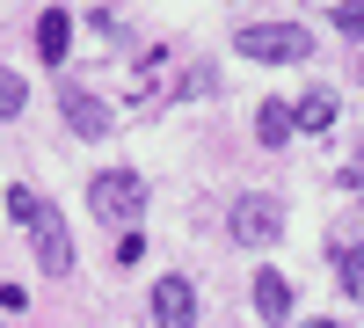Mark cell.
Segmentation results:
<instances>
[{
  "instance_id": "6da1fadb",
  "label": "cell",
  "mask_w": 364,
  "mask_h": 328,
  "mask_svg": "<svg viewBox=\"0 0 364 328\" xmlns=\"http://www.w3.org/2000/svg\"><path fill=\"white\" fill-rule=\"evenodd\" d=\"M240 58H255V66H299V58H314V37L291 22H248L240 29Z\"/></svg>"
},
{
  "instance_id": "7a4b0ae2",
  "label": "cell",
  "mask_w": 364,
  "mask_h": 328,
  "mask_svg": "<svg viewBox=\"0 0 364 328\" xmlns=\"http://www.w3.org/2000/svg\"><path fill=\"white\" fill-rule=\"evenodd\" d=\"M139 204H146V183H139L132 168H109V175H95V183H87V212L109 219V226L139 219Z\"/></svg>"
},
{
  "instance_id": "3957f363",
  "label": "cell",
  "mask_w": 364,
  "mask_h": 328,
  "mask_svg": "<svg viewBox=\"0 0 364 328\" xmlns=\"http://www.w3.org/2000/svg\"><path fill=\"white\" fill-rule=\"evenodd\" d=\"M226 233L240 248H269L284 233V212H277V197H240L233 212H226Z\"/></svg>"
},
{
  "instance_id": "277c9868",
  "label": "cell",
  "mask_w": 364,
  "mask_h": 328,
  "mask_svg": "<svg viewBox=\"0 0 364 328\" xmlns=\"http://www.w3.org/2000/svg\"><path fill=\"white\" fill-rule=\"evenodd\" d=\"M29 233H37V263H44L51 277H66L73 270V233H66V219H58V204H37Z\"/></svg>"
},
{
  "instance_id": "5b68a950",
  "label": "cell",
  "mask_w": 364,
  "mask_h": 328,
  "mask_svg": "<svg viewBox=\"0 0 364 328\" xmlns=\"http://www.w3.org/2000/svg\"><path fill=\"white\" fill-rule=\"evenodd\" d=\"M190 321H197L190 277H161V285H154V328H190Z\"/></svg>"
},
{
  "instance_id": "8992f818",
  "label": "cell",
  "mask_w": 364,
  "mask_h": 328,
  "mask_svg": "<svg viewBox=\"0 0 364 328\" xmlns=\"http://www.w3.org/2000/svg\"><path fill=\"white\" fill-rule=\"evenodd\" d=\"M58 110H66V125H73L80 139H102V132H109V102L87 95V88H66V102H58Z\"/></svg>"
},
{
  "instance_id": "52a82bcc",
  "label": "cell",
  "mask_w": 364,
  "mask_h": 328,
  "mask_svg": "<svg viewBox=\"0 0 364 328\" xmlns=\"http://www.w3.org/2000/svg\"><path fill=\"white\" fill-rule=\"evenodd\" d=\"M336 125V95H321V88H306V95L291 102V132H328Z\"/></svg>"
},
{
  "instance_id": "ba28073f",
  "label": "cell",
  "mask_w": 364,
  "mask_h": 328,
  "mask_svg": "<svg viewBox=\"0 0 364 328\" xmlns=\"http://www.w3.org/2000/svg\"><path fill=\"white\" fill-rule=\"evenodd\" d=\"M255 314H262V321H284V314H291V285H284L277 270L255 277Z\"/></svg>"
},
{
  "instance_id": "9c48e42d",
  "label": "cell",
  "mask_w": 364,
  "mask_h": 328,
  "mask_svg": "<svg viewBox=\"0 0 364 328\" xmlns=\"http://www.w3.org/2000/svg\"><path fill=\"white\" fill-rule=\"evenodd\" d=\"M66 37H73V22L51 8V15L37 22V58H44V66H58V58H66Z\"/></svg>"
},
{
  "instance_id": "30bf717a",
  "label": "cell",
  "mask_w": 364,
  "mask_h": 328,
  "mask_svg": "<svg viewBox=\"0 0 364 328\" xmlns=\"http://www.w3.org/2000/svg\"><path fill=\"white\" fill-rule=\"evenodd\" d=\"M255 139H262V146H284V139H291V110H284V102H262V110H255Z\"/></svg>"
},
{
  "instance_id": "8fae6325",
  "label": "cell",
  "mask_w": 364,
  "mask_h": 328,
  "mask_svg": "<svg viewBox=\"0 0 364 328\" xmlns=\"http://www.w3.org/2000/svg\"><path fill=\"white\" fill-rule=\"evenodd\" d=\"M22 102H29L22 73H8V66H0V117H22Z\"/></svg>"
},
{
  "instance_id": "7c38bea8",
  "label": "cell",
  "mask_w": 364,
  "mask_h": 328,
  "mask_svg": "<svg viewBox=\"0 0 364 328\" xmlns=\"http://www.w3.org/2000/svg\"><path fill=\"white\" fill-rule=\"evenodd\" d=\"M336 263H343V292H350V300H364V248H343Z\"/></svg>"
},
{
  "instance_id": "4fadbf2b",
  "label": "cell",
  "mask_w": 364,
  "mask_h": 328,
  "mask_svg": "<svg viewBox=\"0 0 364 328\" xmlns=\"http://www.w3.org/2000/svg\"><path fill=\"white\" fill-rule=\"evenodd\" d=\"M37 204H44L37 190H8V219H15V226H29V219H37Z\"/></svg>"
},
{
  "instance_id": "5bb4252c",
  "label": "cell",
  "mask_w": 364,
  "mask_h": 328,
  "mask_svg": "<svg viewBox=\"0 0 364 328\" xmlns=\"http://www.w3.org/2000/svg\"><path fill=\"white\" fill-rule=\"evenodd\" d=\"M336 29H350V37L364 44V0H343V8H336Z\"/></svg>"
},
{
  "instance_id": "9a60e30c",
  "label": "cell",
  "mask_w": 364,
  "mask_h": 328,
  "mask_svg": "<svg viewBox=\"0 0 364 328\" xmlns=\"http://www.w3.org/2000/svg\"><path fill=\"white\" fill-rule=\"evenodd\" d=\"M314 328H336V321H314Z\"/></svg>"
}]
</instances>
